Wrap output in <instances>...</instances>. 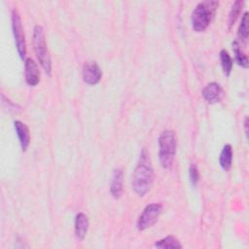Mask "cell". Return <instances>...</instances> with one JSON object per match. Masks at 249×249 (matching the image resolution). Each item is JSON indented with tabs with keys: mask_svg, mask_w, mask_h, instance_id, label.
<instances>
[{
	"mask_svg": "<svg viewBox=\"0 0 249 249\" xmlns=\"http://www.w3.org/2000/svg\"><path fill=\"white\" fill-rule=\"evenodd\" d=\"M154 180V170L152 167L149 153L143 149L139 161L132 176V188L139 196H144L151 189Z\"/></svg>",
	"mask_w": 249,
	"mask_h": 249,
	"instance_id": "obj_1",
	"label": "cell"
},
{
	"mask_svg": "<svg viewBox=\"0 0 249 249\" xmlns=\"http://www.w3.org/2000/svg\"><path fill=\"white\" fill-rule=\"evenodd\" d=\"M102 77V71L95 61H87L83 67V79L89 85H96Z\"/></svg>",
	"mask_w": 249,
	"mask_h": 249,
	"instance_id": "obj_7",
	"label": "cell"
},
{
	"mask_svg": "<svg viewBox=\"0 0 249 249\" xmlns=\"http://www.w3.org/2000/svg\"><path fill=\"white\" fill-rule=\"evenodd\" d=\"M232 162V148L230 144H226L220 154L219 163L224 170H230Z\"/></svg>",
	"mask_w": 249,
	"mask_h": 249,
	"instance_id": "obj_13",
	"label": "cell"
},
{
	"mask_svg": "<svg viewBox=\"0 0 249 249\" xmlns=\"http://www.w3.org/2000/svg\"><path fill=\"white\" fill-rule=\"evenodd\" d=\"M223 89L218 83H209L202 90L203 98L211 104L219 102L223 97Z\"/></svg>",
	"mask_w": 249,
	"mask_h": 249,
	"instance_id": "obj_9",
	"label": "cell"
},
{
	"mask_svg": "<svg viewBox=\"0 0 249 249\" xmlns=\"http://www.w3.org/2000/svg\"><path fill=\"white\" fill-rule=\"evenodd\" d=\"M14 125H15L17 135L18 137V141H19L21 150L26 151V149L29 145V142H30V135H29L28 127L25 125V124H23L20 121H15Z\"/></svg>",
	"mask_w": 249,
	"mask_h": 249,
	"instance_id": "obj_11",
	"label": "cell"
},
{
	"mask_svg": "<svg viewBox=\"0 0 249 249\" xmlns=\"http://www.w3.org/2000/svg\"><path fill=\"white\" fill-rule=\"evenodd\" d=\"M123 183H124V173L121 168H116L113 170L110 193L114 198H119L123 194Z\"/></svg>",
	"mask_w": 249,
	"mask_h": 249,
	"instance_id": "obj_10",
	"label": "cell"
},
{
	"mask_svg": "<svg viewBox=\"0 0 249 249\" xmlns=\"http://www.w3.org/2000/svg\"><path fill=\"white\" fill-rule=\"evenodd\" d=\"M33 49L37 56L38 61L40 62L42 68L48 75H51L52 72V61L47 48V43L45 39L44 29L41 25H35L33 29Z\"/></svg>",
	"mask_w": 249,
	"mask_h": 249,
	"instance_id": "obj_4",
	"label": "cell"
},
{
	"mask_svg": "<svg viewBox=\"0 0 249 249\" xmlns=\"http://www.w3.org/2000/svg\"><path fill=\"white\" fill-rule=\"evenodd\" d=\"M248 24H249V14L245 12L241 18V22L238 27V36L243 41H246L248 38Z\"/></svg>",
	"mask_w": 249,
	"mask_h": 249,
	"instance_id": "obj_17",
	"label": "cell"
},
{
	"mask_svg": "<svg viewBox=\"0 0 249 249\" xmlns=\"http://www.w3.org/2000/svg\"><path fill=\"white\" fill-rule=\"evenodd\" d=\"M177 140L172 130H164L159 137V159L163 168H170L176 155Z\"/></svg>",
	"mask_w": 249,
	"mask_h": 249,
	"instance_id": "obj_2",
	"label": "cell"
},
{
	"mask_svg": "<svg viewBox=\"0 0 249 249\" xmlns=\"http://www.w3.org/2000/svg\"><path fill=\"white\" fill-rule=\"evenodd\" d=\"M162 210V206L160 203H151L148 204L142 213L139 215L136 228L138 231H145L151 228L159 219Z\"/></svg>",
	"mask_w": 249,
	"mask_h": 249,
	"instance_id": "obj_5",
	"label": "cell"
},
{
	"mask_svg": "<svg viewBox=\"0 0 249 249\" xmlns=\"http://www.w3.org/2000/svg\"><path fill=\"white\" fill-rule=\"evenodd\" d=\"M189 177H190V181L191 183L196 186L198 182L199 179V173H198V169L196 167V164H191L190 168H189Z\"/></svg>",
	"mask_w": 249,
	"mask_h": 249,
	"instance_id": "obj_19",
	"label": "cell"
},
{
	"mask_svg": "<svg viewBox=\"0 0 249 249\" xmlns=\"http://www.w3.org/2000/svg\"><path fill=\"white\" fill-rule=\"evenodd\" d=\"M244 129H245V134L246 137H248V118L246 117L244 120Z\"/></svg>",
	"mask_w": 249,
	"mask_h": 249,
	"instance_id": "obj_20",
	"label": "cell"
},
{
	"mask_svg": "<svg viewBox=\"0 0 249 249\" xmlns=\"http://www.w3.org/2000/svg\"><path fill=\"white\" fill-rule=\"evenodd\" d=\"M24 75L27 85L34 87L40 82V71L36 62L28 57L24 61Z\"/></svg>",
	"mask_w": 249,
	"mask_h": 249,
	"instance_id": "obj_8",
	"label": "cell"
},
{
	"mask_svg": "<svg viewBox=\"0 0 249 249\" xmlns=\"http://www.w3.org/2000/svg\"><path fill=\"white\" fill-rule=\"evenodd\" d=\"M219 3L217 1H204L196 5L192 13V26L196 32L204 31L215 15Z\"/></svg>",
	"mask_w": 249,
	"mask_h": 249,
	"instance_id": "obj_3",
	"label": "cell"
},
{
	"mask_svg": "<svg viewBox=\"0 0 249 249\" xmlns=\"http://www.w3.org/2000/svg\"><path fill=\"white\" fill-rule=\"evenodd\" d=\"M12 29L18 53L19 54V57L23 59L26 55V43L21 19L17 9H14L12 12Z\"/></svg>",
	"mask_w": 249,
	"mask_h": 249,
	"instance_id": "obj_6",
	"label": "cell"
},
{
	"mask_svg": "<svg viewBox=\"0 0 249 249\" xmlns=\"http://www.w3.org/2000/svg\"><path fill=\"white\" fill-rule=\"evenodd\" d=\"M157 248H182V244L178 239H176L172 235L165 236L164 238L157 241L154 245Z\"/></svg>",
	"mask_w": 249,
	"mask_h": 249,
	"instance_id": "obj_14",
	"label": "cell"
},
{
	"mask_svg": "<svg viewBox=\"0 0 249 249\" xmlns=\"http://www.w3.org/2000/svg\"><path fill=\"white\" fill-rule=\"evenodd\" d=\"M232 50H233V53L235 54V60L237 62L238 65L244 67V68H247L248 67V57L247 55L241 51V48H240V45L237 41H233L232 42Z\"/></svg>",
	"mask_w": 249,
	"mask_h": 249,
	"instance_id": "obj_15",
	"label": "cell"
},
{
	"mask_svg": "<svg viewBox=\"0 0 249 249\" xmlns=\"http://www.w3.org/2000/svg\"><path fill=\"white\" fill-rule=\"evenodd\" d=\"M242 6H243V2L242 1H235L233 3V5L231 6V12H230V15H229V24H230V27L235 22L236 18H238L239 14H240V11L242 9Z\"/></svg>",
	"mask_w": 249,
	"mask_h": 249,
	"instance_id": "obj_18",
	"label": "cell"
},
{
	"mask_svg": "<svg viewBox=\"0 0 249 249\" xmlns=\"http://www.w3.org/2000/svg\"><path fill=\"white\" fill-rule=\"evenodd\" d=\"M89 223L88 216L83 212L78 213L75 218V234L78 239L83 240L85 238L89 230Z\"/></svg>",
	"mask_w": 249,
	"mask_h": 249,
	"instance_id": "obj_12",
	"label": "cell"
},
{
	"mask_svg": "<svg viewBox=\"0 0 249 249\" xmlns=\"http://www.w3.org/2000/svg\"><path fill=\"white\" fill-rule=\"evenodd\" d=\"M220 60H221V65H222L225 75L229 76L231 72L232 60H231L229 53L226 50H222L220 52Z\"/></svg>",
	"mask_w": 249,
	"mask_h": 249,
	"instance_id": "obj_16",
	"label": "cell"
}]
</instances>
